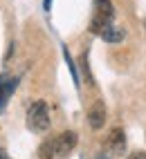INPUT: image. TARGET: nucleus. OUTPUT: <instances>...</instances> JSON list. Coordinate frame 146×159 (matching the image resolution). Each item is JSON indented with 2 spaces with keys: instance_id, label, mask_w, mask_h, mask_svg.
<instances>
[{
  "instance_id": "obj_5",
  "label": "nucleus",
  "mask_w": 146,
  "mask_h": 159,
  "mask_svg": "<svg viewBox=\"0 0 146 159\" xmlns=\"http://www.w3.org/2000/svg\"><path fill=\"white\" fill-rule=\"evenodd\" d=\"M16 83H18V79H16V76H9V74H0V112L5 110V105H7L9 97L14 94Z\"/></svg>"
},
{
  "instance_id": "obj_6",
  "label": "nucleus",
  "mask_w": 146,
  "mask_h": 159,
  "mask_svg": "<svg viewBox=\"0 0 146 159\" xmlns=\"http://www.w3.org/2000/svg\"><path fill=\"white\" fill-rule=\"evenodd\" d=\"M54 143H56V155L59 157H68L72 150H74V146H77V134L68 130V132H63L61 137H56Z\"/></svg>"
},
{
  "instance_id": "obj_2",
  "label": "nucleus",
  "mask_w": 146,
  "mask_h": 159,
  "mask_svg": "<svg viewBox=\"0 0 146 159\" xmlns=\"http://www.w3.org/2000/svg\"><path fill=\"white\" fill-rule=\"evenodd\" d=\"M27 125L34 132L49 130V108L45 101H34L27 110Z\"/></svg>"
},
{
  "instance_id": "obj_12",
  "label": "nucleus",
  "mask_w": 146,
  "mask_h": 159,
  "mask_svg": "<svg viewBox=\"0 0 146 159\" xmlns=\"http://www.w3.org/2000/svg\"><path fill=\"white\" fill-rule=\"evenodd\" d=\"M0 159H9V157H7V155H5L2 150H0Z\"/></svg>"
},
{
  "instance_id": "obj_3",
  "label": "nucleus",
  "mask_w": 146,
  "mask_h": 159,
  "mask_svg": "<svg viewBox=\"0 0 146 159\" xmlns=\"http://www.w3.org/2000/svg\"><path fill=\"white\" fill-rule=\"evenodd\" d=\"M88 123H90L92 130L103 128V123H106V105H103V101H95L90 105V110H88Z\"/></svg>"
},
{
  "instance_id": "obj_9",
  "label": "nucleus",
  "mask_w": 146,
  "mask_h": 159,
  "mask_svg": "<svg viewBox=\"0 0 146 159\" xmlns=\"http://www.w3.org/2000/svg\"><path fill=\"white\" fill-rule=\"evenodd\" d=\"M128 159H146V152H133Z\"/></svg>"
},
{
  "instance_id": "obj_11",
  "label": "nucleus",
  "mask_w": 146,
  "mask_h": 159,
  "mask_svg": "<svg viewBox=\"0 0 146 159\" xmlns=\"http://www.w3.org/2000/svg\"><path fill=\"white\" fill-rule=\"evenodd\" d=\"M43 5H45V9H49L52 7V0H43Z\"/></svg>"
},
{
  "instance_id": "obj_8",
  "label": "nucleus",
  "mask_w": 146,
  "mask_h": 159,
  "mask_svg": "<svg viewBox=\"0 0 146 159\" xmlns=\"http://www.w3.org/2000/svg\"><path fill=\"white\" fill-rule=\"evenodd\" d=\"M38 155H40V159H52V157H56V143H54V139H47V141L40 143Z\"/></svg>"
},
{
  "instance_id": "obj_4",
  "label": "nucleus",
  "mask_w": 146,
  "mask_h": 159,
  "mask_svg": "<svg viewBox=\"0 0 146 159\" xmlns=\"http://www.w3.org/2000/svg\"><path fill=\"white\" fill-rule=\"evenodd\" d=\"M106 148L110 150V155H121L126 150V137H124L121 128H112L108 139H106Z\"/></svg>"
},
{
  "instance_id": "obj_1",
  "label": "nucleus",
  "mask_w": 146,
  "mask_h": 159,
  "mask_svg": "<svg viewBox=\"0 0 146 159\" xmlns=\"http://www.w3.org/2000/svg\"><path fill=\"white\" fill-rule=\"evenodd\" d=\"M115 20V7L110 0H95V14H92V23H90V31L92 34H99L106 31Z\"/></svg>"
},
{
  "instance_id": "obj_10",
  "label": "nucleus",
  "mask_w": 146,
  "mask_h": 159,
  "mask_svg": "<svg viewBox=\"0 0 146 159\" xmlns=\"http://www.w3.org/2000/svg\"><path fill=\"white\" fill-rule=\"evenodd\" d=\"M97 159H110V157H108L106 152H99V155H97Z\"/></svg>"
},
{
  "instance_id": "obj_7",
  "label": "nucleus",
  "mask_w": 146,
  "mask_h": 159,
  "mask_svg": "<svg viewBox=\"0 0 146 159\" xmlns=\"http://www.w3.org/2000/svg\"><path fill=\"white\" fill-rule=\"evenodd\" d=\"M124 36H126V34H124V29L115 27V25H110L106 31H101V38H103V40H108V43H119Z\"/></svg>"
}]
</instances>
